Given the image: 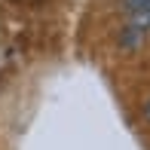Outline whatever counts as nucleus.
I'll use <instances>...</instances> for the list:
<instances>
[{"label":"nucleus","mask_w":150,"mask_h":150,"mask_svg":"<svg viewBox=\"0 0 150 150\" xmlns=\"http://www.w3.org/2000/svg\"><path fill=\"white\" fill-rule=\"evenodd\" d=\"M132 28H138V31H147V28H150V9L132 12Z\"/></svg>","instance_id":"f257e3e1"},{"label":"nucleus","mask_w":150,"mask_h":150,"mask_svg":"<svg viewBox=\"0 0 150 150\" xmlns=\"http://www.w3.org/2000/svg\"><path fill=\"white\" fill-rule=\"evenodd\" d=\"M129 12H138V9H150V0H122Z\"/></svg>","instance_id":"f03ea898"},{"label":"nucleus","mask_w":150,"mask_h":150,"mask_svg":"<svg viewBox=\"0 0 150 150\" xmlns=\"http://www.w3.org/2000/svg\"><path fill=\"white\" fill-rule=\"evenodd\" d=\"M144 117H147V120H150V101H147V107H144Z\"/></svg>","instance_id":"7ed1b4c3"}]
</instances>
